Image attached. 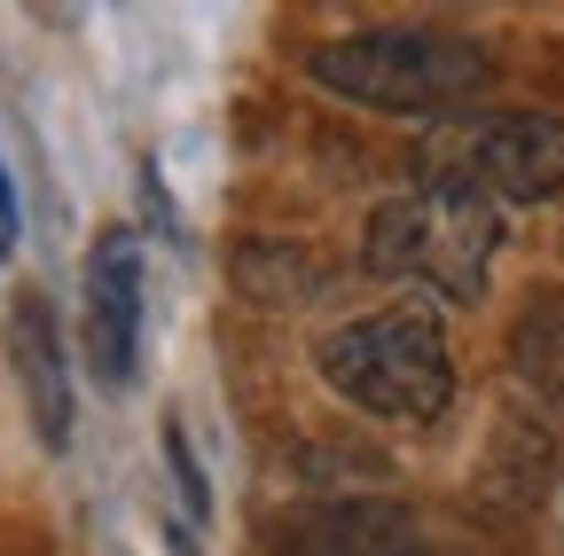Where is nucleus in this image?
<instances>
[{
    "label": "nucleus",
    "instance_id": "obj_4",
    "mask_svg": "<svg viewBox=\"0 0 564 556\" xmlns=\"http://www.w3.org/2000/svg\"><path fill=\"white\" fill-rule=\"evenodd\" d=\"M423 181H463L494 204H549L564 196V118L549 110H502L455 126L447 142H432V157H415Z\"/></svg>",
    "mask_w": 564,
    "mask_h": 556
},
{
    "label": "nucleus",
    "instance_id": "obj_1",
    "mask_svg": "<svg viewBox=\"0 0 564 556\" xmlns=\"http://www.w3.org/2000/svg\"><path fill=\"white\" fill-rule=\"evenodd\" d=\"M306 79L392 118H440L470 102L494 79V55L447 24H377V32H345L306 55Z\"/></svg>",
    "mask_w": 564,
    "mask_h": 556
},
{
    "label": "nucleus",
    "instance_id": "obj_5",
    "mask_svg": "<svg viewBox=\"0 0 564 556\" xmlns=\"http://www.w3.org/2000/svg\"><path fill=\"white\" fill-rule=\"evenodd\" d=\"M87 361L110 392L141 369V243L126 228H102L87 251Z\"/></svg>",
    "mask_w": 564,
    "mask_h": 556
},
{
    "label": "nucleus",
    "instance_id": "obj_9",
    "mask_svg": "<svg viewBox=\"0 0 564 556\" xmlns=\"http://www.w3.org/2000/svg\"><path fill=\"white\" fill-rule=\"evenodd\" d=\"M165 462H173V478H181V494H188V517H204V510H212V494H204V470H196V455H188L181 424H165Z\"/></svg>",
    "mask_w": 564,
    "mask_h": 556
},
{
    "label": "nucleus",
    "instance_id": "obj_6",
    "mask_svg": "<svg viewBox=\"0 0 564 556\" xmlns=\"http://www.w3.org/2000/svg\"><path fill=\"white\" fill-rule=\"evenodd\" d=\"M9 361L24 377V400H32V424L47 447L70 439V377H63V337H55V306L40 291H24L9 306Z\"/></svg>",
    "mask_w": 564,
    "mask_h": 556
},
{
    "label": "nucleus",
    "instance_id": "obj_7",
    "mask_svg": "<svg viewBox=\"0 0 564 556\" xmlns=\"http://www.w3.org/2000/svg\"><path fill=\"white\" fill-rule=\"evenodd\" d=\"M518 377L549 415H564V306L556 298H533L518 321Z\"/></svg>",
    "mask_w": 564,
    "mask_h": 556
},
{
    "label": "nucleus",
    "instance_id": "obj_3",
    "mask_svg": "<svg viewBox=\"0 0 564 556\" xmlns=\"http://www.w3.org/2000/svg\"><path fill=\"white\" fill-rule=\"evenodd\" d=\"M494 251H502V204L463 181H423L408 196H384L369 220V266L440 291L447 306L486 298Z\"/></svg>",
    "mask_w": 564,
    "mask_h": 556
},
{
    "label": "nucleus",
    "instance_id": "obj_10",
    "mask_svg": "<svg viewBox=\"0 0 564 556\" xmlns=\"http://www.w3.org/2000/svg\"><path fill=\"white\" fill-rule=\"evenodd\" d=\"M17 251V188H9V165H0V259Z\"/></svg>",
    "mask_w": 564,
    "mask_h": 556
},
{
    "label": "nucleus",
    "instance_id": "obj_2",
    "mask_svg": "<svg viewBox=\"0 0 564 556\" xmlns=\"http://www.w3.org/2000/svg\"><path fill=\"white\" fill-rule=\"evenodd\" d=\"M322 384L384 424H432L455 400V345L423 306H384L322 337Z\"/></svg>",
    "mask_w": 564,
    "mask_h": 556
},
{
    "label": "nucleus",
    "instance_id": "obj_8",
    "mask_svg": "<svg viewBox=\"0 0 564 556\" xmlns=\"http://www.w3.org/2000/svg\"><path fill=\"white\" fill-rule=\"evenodd\" d=\"M329 556H423V548H408V533L392 517H337V548Z\"/></svg>",
    "mask_w": 564,
    "mask_h": 556
}]
</instances>
